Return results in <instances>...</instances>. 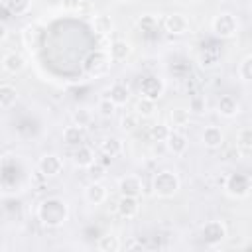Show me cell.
<instances>
[{"label": "cell", "mask_w": 252, "mask_h": 252, "mask_svg": "<svg viewBox=\"0 0 252 252\" xmlns=\"http://www.w3.org/2000/svg\"><path fill=\"white\" fill-rule=\"evenodd\" d=\"M37 220L45 226V228H61L67 220H69V205L65 199L61 197H45L37 203L35 209Z\"/></svg>", "instance_id": "6da1fadb"}, {"label": "cell", "mask_w": 252, "mask_h": 252, "mask_svg": "<svg viewBox=\"0 0 252 252\" xmlns=\"http://www.w3.org/2000/svg\"><path fill=\"white\" fill-rule=\"evenodd\" d=\"M152 189H154V195L158 199H171L179 193L181 189V181L177 177V173L169 171V169H163V171H158L152 179Z\"/></svg>", "instance_id": "7a4b0ae2"}, {"label": "cell", "mask_w": 252, "mask_h": 252, "mask_svg": "<svg viewBox=\"0 0 252 252\" xmlns=\"http://www.w3.org/2000/svg\"><path fill=\"white\" fill-rule=\"evenodd\" d=\"M110 65H112V59L108 57V53H106L104 49L91 51V53L83 59V71H85V75L91 77V79H98V77L108 75Z\"/></svg>", "instance_id": "3957f363"}, {"label": "cell", "mask_w": 252, "mask_h": 252, "mask_svg": "<svg viewBox=\"0 0 252 252\" xmlns=\"http://www.w3.org/2000/svg\"><path fill=\"white\" fill-rule=\"evenodd\" d=\"M240 22L232 12H219L211 20V32L220 39H230L238 33Z\"/></svg>", "instance_id": "277c9868"}, {"label": "cell", "mask_w": 252, "mask_h": 252, "mask_svg": "<svg viewBox=\"0 0 252 252\" xmlns=\"http://www.w3.org/2000/svg\"><path fill=\"white\" fill-rule=\"evenodd\" d=\"M224 193L232 199H244L250 193V177L246 173H228L224 179Z\"/></svg>", "instance_id": "5b68a950"}, {"label": "cell", "mask_w": 252, "mask_h": 252, "mask_svg": "<svg viewBox=\"0 0 252 252\" xmlns=\"http://www.w3.org/2000/svg\"><path fill=\"white\" fill-rule=\"evenodd\" d=\"M226 238V224L222 220H207L201 226V240L207 246H217Z\"/></svg>", "instance_id": "8992f818"}, {"label": "cell", "mask_w": 252, "mask_h": 252, "mask_svg": "<svg viewBox=\"0 0 252 252\" xmlns=\"http://www.w3.org/2000/svg\"><path fill=\"white\" fill-rule=\"evenodd\" d=\"M163 93H165L163 79H159L156 75H148L140 81V96H146V98H152V100L158 102Z\"/></svg>", "instance_id": "52a82bcc"}, {"label": "cell", "mask_w": 252, "mask_h": 252, "mask_svg": "<svg viewBox=\"0 0 252 252\" xmlns=\"http://www.w3.org/2000/svg\"><path fill=\"white\" fill-rule=\"evenodd\" d=\"M37 169L43 177H57L63 171V159L57 154H43L37 159Z\"/></svg>", "instance_id": "ba28073f"}, {"label": "cell", "mask_w": 252, "mask_h": 252, "mask_svg": "<svg viewBox=\"0 0 252 252\" xmlns=\"http://www.w3.org/2000/svg\"><path fill=\"white\" fill-rule=\"evenodd\" d=\"M163 30L169 33V35H183L189 32V20L185 14H179V12H171L163 18Z\"/></svg>", "instance_id": "9c48e42d"}, {"label": "cell", "mask_w": 252, "mask_h": 252, "mask_svg": "<svg viewBox=\"0 0 252 252\" xmlns=\"http://www.w3.org/2000/svg\"><path fill=\"white\" fill-rule=\"evenodd\" d=\"M165 148H167V152L169 154H173V156H183L185 152H187V146H189V140H187V136L183 134V132H179V130H169V134H167V138H165Z\"/></svg>", "instance_id": "30bf717a"}, {"label": "cell", "mask_w": 252, "mask_h": 252, "mask_svg": "<svg viewBox=\"0 0 252 252\" xmlns=\"http://www.w3.org/2000/svg\"><path fill=\"white\" fill-rule=\"evenodd\" d=\"M118 191L120 195H130V197H140L142 191H144V183H142V177L140 175H124L118 179Z\"/></svg>", "instance_id": "8fae6325"}, {"label": "cell", "mask_w": 252, "mask_h": 252, "mask_svg": "<svg viewBox=\"0 0 252 252\" xmlns=\"http://www.w3.org/2000/svg\"><path fill=\"white\" fill-rule=\"evenodd\" d=\"M116 211L122 219H136L140 213V197H130V195H120L116 203Z\"/></svg>", "instance_id": "7c38bea8"}, {"label": "cell", "mask_w": 252, "mask_h": 252, "mask_svg": "<svg viewBox=\"0 0 252 252\" xmlns=\"http://www.w3.org/2000/svg\"><path fill=\"white\" fill-rule=\"evenodd\" d=\"M106 197H108V189L104 187L102 181H91L85 187V199H87V203H91L94 207L102 205L106 201Z\"/></svg>", "instance_id": "4fadbf2b"}, {"label": "cell", "mask_w": 252, "mask_h": 252, "mask_svg": "<svg viewBox=\"0 0 252 252\" xmlns=\"http://www.w3.org/2000/svg\"><path fill=\"white\" fill-rule=\"evenodd\" d=\"M106 53L114 63H124L132 55V45L126 39H114V41H110Z\"/></svg>", "instance_id": "5bb4252c"}, {"label": "cell", "mask_w": 252, "mask_h": 252, "mask_svg": "<svg viewBox=\"0 0 252 252\" xmlns=\"http://www.w3.org/2000/svg\"><path fill=\"white\" fill-rule=\"evenodd\" d=\"M26 57L20 53V51H8L4 57H2V69L10 75H18L26 69Z\"/></svg>", "instance_id": "9a60e30c"}, {"label": "cell", "mask_w": 252, "mask_h": 252, "mask_svg": "<svg viewBox=\"0 0 252 252\" xmlns=\"http://www.w3.org/2000/svg\"><path fill=\"white\" fill-rule=\"evenodd\" d=\"M201 142H203L205 148H209V150H219V148L222 146V142H224V132H222L219 126H215V124L205 126V130H203V134H201Z\"/></svg>", "instance_id": "2e32d148"}, {"label": "cell", "mask_w": 252, "mask_h": 252, "mask_svg": "<svg viewBox=\"0 0 252 252\" xmlns=\"http://www.w3.org/2000/svg\"><path fill=\"white\" fill-rule=\"evenodd\" d=\"M106 96L116 104V106H124L128 100H130V87L122 81H116L108 87L106 91Z\"/></svg>", "instance_id": "e0dca14e"}, {"label": "cell", "mask_w": 252, "mask_h": 252, "mask_svg": "<svg viewBox=\"0 0 252 252\" xmlns=\"http://www.w3.org/2000/svg\"><path fill=\"white\" fill-rule=\"evenodd\" d=\"M91 26H93V32L98 33V35H110L112 30H114V20L104 14V12H98L91 18Z\"/></svg>", "instance_id": "ac0fdd59"}, {"label": "cell", "mask_w": 252, "mask_h": 252, "mask_svg": "<svg viewBox=\"0 0 252 252\" xmlns=\"http://www.w3.org/2000/svg\"><path fill=\"white\" fill-rule=\"evenodd\" d=\"M217 112L224 118H234L240 112V102L230 94H222L217 102Z\"/></svg>", "instance_id": "d6986e66"}, {"label": "cell", "mask_w": 252, "mask_h": 252, "mask_svg": "<svg viewBox=\"0 0 252 252\" xmlns=\"http://www.w3.org/2000/svg\"><path fill=\"white\" fill-rule=\"evenodd\" d=\"M100 152L108 158H118L122 152H124V140L118 138V136H104L100 140Z\"/></svg>", "instance_id": "ffe728a7"}, {"label": "cell", "mask_w": 252, "mask_h": 252, "mask_svg": "<svg viewBox=\"0 0 252 252\" xmlns=\"http://www.w3.org/2000/svg\"><path fill=\"white\" fill-rule=\"evenodd\" d=\"M61 138H63V142H65L67 146L77 148V146L85 144L87 134H85V128H81V126H77V124H71V126H65V128H63Z\"/></svg>", "instance_id": "44dd1931"}, {"label": "cell", "mask_w": 252, "mask_h": 252, "mask_svg": "<svg viewBox=\"0 0 252 252\" xmlns=\"http://www.w3.org/2000/svg\"><path fill=\"white\" fill-rule=\"evenodd\" d=\"M94 161H96V159H94L93 148L81 144V146H77V148L73 150V163H75L79 169H87V167H89L91 163H94Z\"/></svg>", "instance_id": "7402d4cb"}, {"label": "cell", "mask_w": 252, "mask_h": 252, "mask_svg": "<svg viewBox=\"0 0 252 252\" xmlns=\"http://www.w3.org/2000/svg\"><path fill=\"white\" fill-rule=\"evenodd\" d=\"M134 112L138 114V118H152L156 112H158V106H156V100L152 98H146V96H140L134 104Z\"/></svg>", "instance_id": "603a6c76"}, {"label": "cell", "mask_w": 252, "mask_h": 252, "mask_svg": "<svg viewBox=\"0 0 252 252\" xmlns=\"http://www.w3.org/2000/svg\"><path fill=\"white\" fill-rule=\"evenodd\" d=\"M18 102V91L14 85L2 83L0 85V108H12Z\"/></svg>", "instance_id": "cb8c5ba5"}, {"label": "cell", "mask_w": 252, "mask_h": 252, "mask_svg": "<svg viewBox=\"0 0 252 252\" xmlns=\"http://www.w3.org/2000/svg\"><path fill=\"white\" fill-rule=\"evenodd\" d=\"M236 148L242 156H250L252 152V130L248 126L240 128L238 134H236Z\"/></svg>", "instance_id": "d4e9b609"}, {"label": "cell", "mask_w": 252, "mask_h": 252, "mask_svg": "<svg viewBox=\"0 0 252 252\" xmlns=\"http://www.w3.org/2000/svg\"><path fill=\"white\" fill-rule=\"evenodd\" d=\"M93 118H94V114H93V110H91L89 106H79V108H75V110L71 112L73 124H77V126H81V128H87V126L93 122Z\"/></svg>", "instance_id": "484cf974"}, {"label": "cell", "mask_w": 252, "mask_h": 252, "mask_svg": "<svg viewBox=\"0 0 252 252\" xmlns=\"http://www.w3.org/2000/svg\"><path fill=\"white\" fill-rule=\"evenodd\" d=\"M96 246H98L100 252H118L122 248V242L116 234H104V236L98 238Z\"/></svg>", "instance_id": "4316f807"}, {"label": "cell", "mask_w": 252, "mask_h": 252, "mask_svg": "<svg viewBox=\"0 0 252 252\" xmlns=\"http://www.w3.org/2000/svg\"><path fill=\"white\" fill-rule=\"evenodd\" d=\"M189 118H191V112L189 108H183V106H175L169 110V120L173 124V128H181L185 124H189Z\"/></svg>", "instance_id": "83f0119b"}, {"label": "cell", "mask_w": 252, "mask_h": 252, "mask_svg": "<svg viewBox=\"0 0 252 252\" xmlns=\"http://www.w3.org/2000/svg\"><path fill=\"white\" fill-rule=\"evenodd\" d=\"M4 6L14 16H24L32 8V0H4Z\"/></svg>", "instance_id": "f1b7e54d"}, {"label": "cell", "mask_w": 252, "mask_h": 252, "mask_svg": "<svg viewBox=\"0 0 252 252\" xmlns=\"http://www.w3.org/2000/svg\"><path fill=\"white\" fill-rule=\"evenodd\" d=\"M238 77L242 83H250L252 81V55H244L242 61L238 63Z\"/></svg>", "instance_id": "f546056e"}, {"label": "cell", "mask_w": 252, "mask_h": 252, "mask_svg": "<svg viewBox=\"0 0 252 252\" xmlns=\"http://www.w3.org/2000/svg\"><path fill=\"white\" fill-rule=\"evenodd\" d=\"M169 126L167 124H163V122H158V124H154V126H150V138H152V142H165V138H167V134H169Z\"/></svg>", "instance_id": "4dcf8cb0"}, {"label": "cell", "mask_w": 252, "mask_h": 252, "mask_svg": "<svg viewBox=\"0 0 252 252\" xmlns=\"http://www.w3.org/2000/svg\"><path fill=\"white\" fill-rule=\"evenodd\" d=\"M116 108H118V106H116L108 96H102V98L96 102V112H98L102 118H110V116L116 112Z\"/></svg>", "instance_id": "1f68e13d"}, {"label": "cell", "mask_w": 252, "mask_h": 252, "mask_svg": "<svg viewBox=\"0 0 252 252\" xmlns=\"http://www.w3.org/2000/svg\"><path fill=\"white\" fill-rule=\"evenodd\" d=\"M136 126H138V114L136 112H128V114L120 116V128L124 132H132V130H136Z\"/></svg>", "instance_id": "d6a6232c"}, {"label": "cell", "mask_w": 252, "mask_h": 252, "mask_svg": "<svg viewBox=\"0 0 252 252\" xmlns=\"http://www.w3.org/2000/svg\"><path fill=\"white\" fill-rule=\"evenodd\" d=\"M87 171H89L91 181H102V179L106 177V167H104L102 163H98V161L91 163V165L87 167Z\"/></svg>", "instance_id": "836d02e7"}, {"label": "cell", "mask_w": 252, "mask_h": 252, "mask_svg": "<svg viewBox=\"0 0 252 252\" xmlns=\"http://www.w3.org/2000/svg\"><path fill=\"white\" fill-rule=\"evenodd\" d=\"M189 112H197V114L205 112V98H201V96H193V98L189 100Z\"/></svg>", "instance_id": "e575fe53"}, {"label": "cell", "mask_w": 252, "mask_h": 252, "mask_svg": "<svg viewBox=\"0 0 252 252\" xmlns=\"http://www.w3.org/2000/svg\"><path fill=\"white\" fill-rule=\"evenodd\" d=\"M138 26L142 28V30H154L156 26H158V22H156V18L154 16H142L140 20H138Z\"/></svg>", "instance_id": "d590c367"}, {"label": "cell", "mask_w": 252, "mask_h": 252, "mask_svg": "<svg viewBox=\"0 0 252 252\" xmlns=\"http://www.w3.org/2000/svg\"><path fill=\"white\" fill-rule=\"evenodd\" d=\"M61 4H63V8H67V10H75V8H79L81 0H61Z\"/></svg>", "instance_id": "8d00e7d4"}, {"label": "cell", "mask_w": 252, "mask_h": 252, "mask_svg": "<svg viewBox=\"0 0 252 252\" xmlns=\"http://www.w3.org/2000/svg\"><path fill=\"white\" fill-rule=\"evenodd\" d=\"M8 33H10V32H8V26H6L4 22H0V43H4V41L8 39Z\"/></svg>", "instance_id": "74e56055"}, {"label": "cell", "mask_w": 252, "mask_h": 252, "mask_svg": "<svg viewBox=\"0 0 252 252\" xmlns=\"http://www.w3.org/2000/svg\"><path fill=\"white\" fill-rule=\"evenodd\" d=\"M128 248L132 250V248H142V244H138V242H132V244H128Z\"/></svg>", "instance_id": "f35d334b"}, {"label": "cell", "mask_w": 252, "mask_h": 252, "mask_svg": "<svg viewBox=\"0 0 252 252\" xmlns=\"http://www.w3.org/2000/svg\"><path fill=\"white\" fill-rule=\"evenodd\" d=\"M118 2H122V4H130V2H134V0H118Z\"/></svg>", "instance_id": "ab89813d"}]
</instances>
